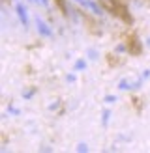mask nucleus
<instances>
[{"mask_svg": "<svg viewBox=\"0 0 150 153\" xmlns=\"http://www.w3.org/2000/svg\"><path fill=\"white\" fill-rule=\"evenodd\" d=\"M101 2H103V6H107L109 10H112V2H111V0H101Z\"/></svg>", "mask_w": 150, "mask_h": 153, "instance_id": "nucleus-1", "label": "nucleus"}]
</instances>
